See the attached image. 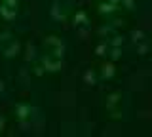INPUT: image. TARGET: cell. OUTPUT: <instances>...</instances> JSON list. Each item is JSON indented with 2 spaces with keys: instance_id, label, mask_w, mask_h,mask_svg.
I'll return each instance as SVG.
<instances>
[{
  "instance_id": "cell-1",
  "label": "cell",
  "mask_w": 152,
  "mask_h": 137,
  "mask_svg": "<svg viewBox=\"0 0 152 137\" xmlns=\"http://www.w3.org/2000/svg\"><path fill=\"white\" fill-rule=\"evenodd\" d=\"M63 42L55 36H48L44 42V65L48 70H57L63 61Z\"/></svg>"
},
{
  "instance_id": "cell-2",
  "label": "cell",
  "mask_w": 152,
  "mask_h": 137,
  "mask_svg": "<svg viewBox=\"0 0 152 137\" xmlns=\"http://www.w3.org/2000/svg\"><path fill=\"white\" fill-rule=\"evenodd\" d=\"M17 12V0H0V13L6 19H12Z\"/></svg>"
},
{
  "instance_id": "cell-3",
  "label": "cell",
  "mask_w": 152,
  "mask_h": 137,
  "mask_svg": "<svg viewBox=\"0 0 152 137\" xmlns=\"http://www.w3.org/2000/svg\"><path fill=\"white\" fill-rule=\"evenodd\" d=\"M2 127H4V120L0 118V131H2Z\"/></svg>"
}]
</instances>
